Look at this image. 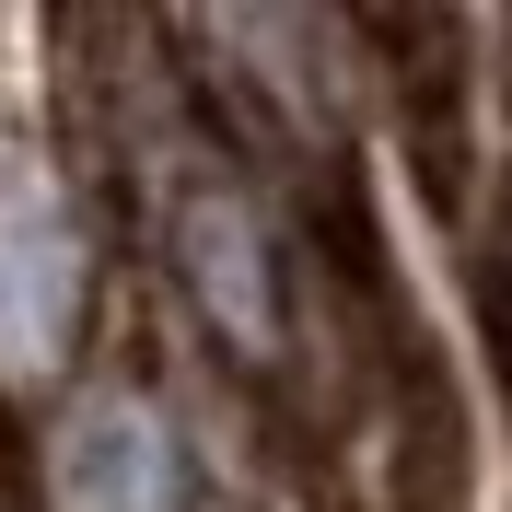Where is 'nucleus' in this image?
Segmentation results:
<instances>
[{"instance_id":"1","label":"nucleus","mask_w":512,"mask_h":512,"mask_svg":"<svg viewBox=\"0 0 512 512\" xmlns=\"http://www.w3.org/2000/svg\"><path fill=\"white\" fill-rule=\"evenodd\" d=\"M466 303H478V338H489V373H501L512 396V222L478 245V268H466Z\"/></svg>"}]
</instances>
